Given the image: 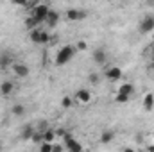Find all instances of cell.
<instances>
[{
    "label": "cell",
    "instance_id": "7",
    "mask_svg": "<svg viewBox=\"0 0 154 152\" xmlns=\"http://www.w3.org/2000/svg\"><path fill=\"white\" fill-rule=\"evenodd\" d=\"M11 72H13V75L16 77V79H25V77L29 75V66L25 65V63H13V66H11Z\"/></svg>",
    "mask_w": 154,
    "mask_h": 152
},
{
    "label": "cell",
    "instance_id": "14",
    "mask_svg": "<svg viewBox=\"0 0 154 152\" xmlns=\"http://www.w3.org/2000/svg\"><path fill=\"white\" fill-rule=\"evenodd\" d=\"M142 106H143V109H145V111H152V109H154V95H152V93H145V95H143Z\"/></svg>",
    "mask_w": 154,
    "mask_h": 152
},
{
    "label": "cell",
    "instance_id": "2",
    "mask_svg": "<svg viewBox=\"0 0 154 152\" xmlns=\"http://www.w3.org/2000/svg\"><path fill=\"white\" fill-rule=\"evenodd\" d=\"M50 5L48 4H43V2H36V5L29 11V16H32L34 20H38L39 23H45L47 16L50 14Z\"/></svg>",
    "mask_w": 154,
    "mask_h": 152
},
{
    "label": "cell",
    "instance_id": "19",
    "mask_svg": "<svg viewBox=\"0 0 154 152\" xmlns=\"http://www.w3.org/2000/svg\"><path fill=\"white\" fill-rule=\"evenodd\" d=\"M39 25H41V23H39L38 20H34L32 16H27V18H25V27H27L29 31H34V29H39Z\"/></svg>",
    "mask_w": 154,
    "mask_h": 152
},
{
    "label": "cell",
    "instance_id": "23",
    "mask_svg": "<svg viewBox=\"0 0 154 152\" xmlns=\"http://www.w3.org/2000/svg\"><path fill=\"white\" fill-rule=\"evenodd\" d=\"M88 81H90V84H91V86H97V84L100 82V75H99L97 72H91V74L88 75Z\"/></svg>",
    "mask_w": 154,
    "mask_h": 152
},
{
    "label": "cell",
    "instance_id": "12",
    "mask_svg": "<svg viewBox=\"0 0 154 152\" xmlns=\"http://www.w3.org/2000/svg\"><path fill=\"white\" fill-rule=\"evenodd\" d=\"M57 22H59V13L50 11V14H48V16H47V20H45V25H47V29L50 31V29H54V27L57 25Z\"/></svg>",
    "mask_w": 154,
    "mask_h": 152
},
{
    "label": "cell",
    "instance_id": "10",
    "mask_svg": "<svg viewBox=\"0 0 154 152\" xmlns=\"http://www.w3.org/2000/svg\"><path fill=\"white\" fill-rule=\"evenodd\" d=\"M91 57H93V61H95L97 65H106V61H108V52H106V48L99 47V48H95V50L91 52Z\"/></svg>",
    "mask_w": 154,
    "mask_h": 152
},
{
    "label": "cell",
    "instance_id": "21",
    "mask_svg": "<svg viewBox=\"0 0 154 152\" xmlns=\"http://www.w3.org/2000/svg\"><path fill=\"white\" fill-rule=\"evenodd\" d=\"M74 104H75V100H74V97H70V95H65V97L61 99V106H63L65 109H70Z\"/></svg>",
    "mask_w": 154,
    "mask_h": 152
},
{
    "label": "cell",
    "instance_id": "17",
    "mask_svg": "<svg viewBox=\"0 0 154 152\" xmlns=\"http://www.w3.org/2000/svg\"><path fill=\"white\" fill-rule=\"evenodd\" d=\"M113 140H115V132H113L111 129H106V131H102V134H100V143H104V145H109V143H113Z\"/></svg>",
    "mask_w": 154,
    "mask_h": 152
},
{
    "label": "cell",
    "instance_id": "25",
    "mask_svg": "<svg viewBox=\"0 0 154 152\" xmlns=\"http://www.w3.org/2000/svg\"><path fill=\"white\" fill-rule=\"evenodd\" d=\"M74 47H75L77 52H84V50L88 48V45H86V41H84V39H79V41H75V45H74Z\"/></svg>",
    "mask_w": 154,
    "mask_h": 152
},
{
    "label": "cell",
    "instance_id": "1",
    "mask_svg": "<svg viewBox=\"0 0 154 152\" xmlns=\"http://www.w3.org/2000/svg\"><path fill=\"white\" fill-rule=\"evenodd\" d=\"M77 50L74 45H63L61 48H59V52L56 54V65L57 66H63V65H66V63H70L74 57H75Z\"/></svg>",
    "mask_w": 154,
    "mask_h": 152
},
{
    "label": "cell",
    "instance_id": "31",
    "mask_svg": "<svg viewBox=\"0 0 154 152\" xmlns=\"http://www.w3.org/2000/svg\"><path fill=\"white\" fill-rule=\"evenodd\" d=\"M151 63H154V48H152V52H151Z\"/></svg>",
    "mask_w": 154,
    "mask_h": 152
},
{
    "label": "cell",
    "instance_id": "9",
    "mask_svg": "<svg viewBox=\"0 0 154 152\" xmlns=\"http://www.w3.org/2000/svg\"><path fill=\"white\" fill-rule=\"evenodd\" d=\"M65 18L70 20V22H81L82 18H86V13L82 9H77V7H70L66 13H65Z\"/></svg>",
    "mask_w": 154,
    "mask_h": 152
},
{
    "label": "cell",
    "instance_id": "27",
    "mask_svg": "<svg viewBox=\"0 0 154 152\" xmlns=\"http://www.w3.org/2000/svg\"><path fill=\"white\" fill-rule=\"evenodd\" d=\"M52 152H63V145H56V143H54V149H52Z\"/></svg>",
    "mask_w": 154,
    "mask_h": 152
},
{
    "label": "cell",
    "instance_id": "20",
    "mask_svg": "<svg viewBox=\"0 0 154 152\" xmlns=\"http://www.w3.org/2000/svg\"><path fill=\"white\" fill-rule=\"evenodd\" d=\"M11 114H13V116H23V114H25V106H23V104H14V106L11 108Z\"/></svg>",
    "mask_w": 154,
    "mask_h": 152
},
{
    "label": "cell",
    "instance_id": "29",
    "mask_svg": "<svg viewBox=\"0 0 154 152\" xmlns=\"http://www.w3.org/2000/svg\"><path fill=\"white\" fill-rule=\"evenodd\" d=\"M149 72H151V75L154 77V63H151V65H149Z\"/></svg>",
    "mask_w": 154,
    "mask_h": 152
},
{
    "label": "cell",
    "instance_id": "15",
    "mask_svg": "<svg viewBox=\"0 0 154 152\" xmlns=\"http://www.w3.org/2000/svg\"><path fill=\"white\" fill-rule=\"evenodd\" d=\"M116 93H122V95L131 97V95L134 93V86H133L131 82H122V84L118 86V91H116Z\"/></svg>",
    "mask_w": 154,
    "mask_h": 152
},
{
    "label": "cell",
    "instance_id": "24",
    "mask_svg": "<svg viewBox=\"0 0 154 152\" xmlns=\"http://www.w3.org/2000/svg\"><path fill=\"white\" fill-rule=\"evenodd\" d=\"M52 149H54V143H41V145H38V152H52Z\"/></svg>",
    "mask_w": 154,
    "mask_h": 152
},
{
    "label": "cell",
    "instance_id": "30",
    "mask_svg": "<svg viewBox=\"0 0 154 152\" xmlns=\"http://www.w3.org/2000/svg\"><path fill=\"white\" fill-rule=\"evenodd\" d=\"M147 152H154V145H152V143H149V145H147Z\"/></svg>",
    "mask_w": 154,
    "mask_h": 152
},
{
    "label": "cell",
    "instance_id": "5",
    "mask_svg": "<svg viewBox=\"0 0 154 152\" xmlns=\"http://www.w3.org/2000/svg\"><path fill=\"white\" fill-rule=\"evenodd\" d=\"M63 147L68 152H86L82 149V143H79L75 138H72L70 134H66V136L63 138Z\"/></svg>",
    "mask_w": 154,
    "mask_h": 152
},
{
    "label": "cell",
    "instance_id": "4",
    "mask_svg": "<svg viewBox=\"0 0 154 152\" xmlns=\"http://www.w3.org/2000/svg\"><path fill=\"white\" fill-rule=\"evenodd\" d=\"M74 100H75V104H82V106H86V104H90V102L93 100V95H91L90 90H86V88H79V90L75 91V95H74Z\"/></svg>",
    "mask_w": 154,
    "mask_h": 152
},
{
    "label": "cell",
    "instance_id": "18",
    "mask_svg": "<svg viewBox=\"0 0 154 152\" xmlns=\"http://www.w3.org/2000/svg\"><path fill=\"white\" fill-rule=\"evenodd\" d=\"M56 138H57L56 136V129H50L48 127V129L43 131V141L45 143H56Z\"/></svg>",
    "mask_w": 154,
    "mask_h": 152
},
{
    "label": "cell",
    "instance_id": "28",
    "mask_svg": "<svg viewBox=\"0 0 154 152\" xmlns=\"http://www.w3.org/2000/svg\"><path fill=\"white\" fill-rule=\"evenodd\" d=\"M122 152H138V150H136V149H133V147H125Z\"/></svg>",
    "mask_w": 154,
    "mask_h": 152
},
{
    "label": "cell",
    "instance_id": "16",
    "mask_svg": "<svg viewBox=\"0 0 154 152\" xmlns=\"http://www.w3.org/2000/svg\"><path fill=\"white\" fill-rule=\"evenodd\" d=\"M34 131H36V127H34V125H31V123H27V125L22 129V132H20V138H22V140H32V134H34Z\"/></svg>",
    "mask_w": 154,
    "mask_h": 152
},
{
    "label": "cell",
    "instance_id": "26",
    "mask_svg": "<svg viewBox=\"0 0 154 152\" xmlns=\"http://www.w3.org/2000/svg\"><path fill=\"white\" fill-rule=\"evenodd\" d=\"M129 99H131V97L122 95V93H116V95H115V100L118 102V104H127V102H129Z\"/></svg>",
    "mask_w": 154,
    "mask_h": 152
},
{
    "label": "cell",
    "instance_id": "11",
    "mask_svg": "<svg viewBox=\"0 0 154 152\" xmlns=\"http://www.w3.org/2000/svg\"><path fill=\"white\" fill-rule=\"evenodd\" d=\"M14 82L13 81H4L2 84H0V93L4 95V97H11L13 93H14Z\"/></svg>",
    "mask_w": 154,
    "mask_h": 152
},
{
    "label": "cell",
    "instance_id": "8",
    "mask_svg": "<svg viewBox=\"0 0 154 152\" xmlns=\"http://www.w3.org/2000/svg\"><path fill=\"white\" fill-rule=\"evenodd\" d=\"M104 77L109 81V82H116L122 79V68L120 66H108L104 70Z\"/></svg>",
    "mask_w": 154,
    "mask_h": 152
},
{
    "label": "cell",
    "instance_id": "13",
    "mask_svg": "<svg viewBox=\"0 0 154 152\" xmlns=\"http://www.w3.org/2000/svg\"><path fill=\"white\" fill-rule=\"evenodd\" d=\"M13 66V57L9 54H0V70H9Z\"/></svg>",
    "mask_w": 154,
    "mask_h": 152
},
{
    "label": "cell",
    "instance_id": "3",
    "mask_svg": "<svg viewBox=\"0 0 154 152\" xmlns=\"http://www.w3.org/2000/svg\"><path fill=\"white\" fill-rule=\"evenodd\" d=\"M29 38L32 43H36V45H48L50 41H52V36H50V32L47 31V29H34V31H29Z\"/></svg>",
    "mask_w": 154,
    "mask_h": 152
},
{
    "label": "cell",
    "instance_id": "22",
    "mask_svg": "<svg viewBox=\"0 0 154 152\" xmlns=\"http://www.w3.org/2000/svg\"><path fill=\"white\" fill-rule=\"evenodd\" d=\"M31 141H32V143H36V145H41V143H43V132L36 129V131H34V134H32V140H31Z\"/></svg>",
    "mask_w": 154,
    "mask_h": 152
},
{
    "label": "cell",
    "instance_id": "6",
    "mask_svg": "<svg viewBox=\"0 0 154 152\" xmlns=\"http://www.w3.org/2000/svg\"><path fill=\"white\" fill-rule=\"evenodd\" d=\"M138 31H140L142 34L152 32L154 31V14H145V16L142 18V22H140V25H138Z\"/></svg>",
    "mask_w": 154,
    "mask_h": 152
}]
</instances>
